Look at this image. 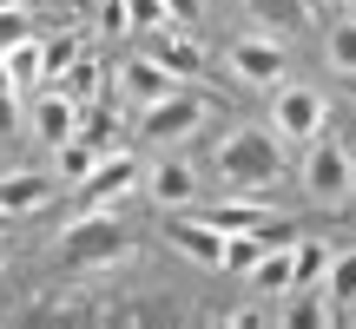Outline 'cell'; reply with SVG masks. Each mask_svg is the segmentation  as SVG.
<instances>
[{"label":"cell","mask_w":356,"mask_h":329,"mask_svg":"<svg viewBox=\"0 0 356 329\" xmlns=\"http://www.w3.org/2000/svg\"><path fill=\"white\" fill-rule=\"evenodd\" d=\"M113 86H119V99H132V106H152V99H165V92L178 86V73H172V66H159L152 53H132V60H119Z\"/></svg>","instance_id":"9c48e42d"},{"label":"cell","mask_w":356,"mask_h":329,"mask_svg":"<svg viewBox=\"0 0 356 329\" xmlns=\"http://www.w3.org/2000/svg\"><path fill=\"white\" fill-rule=\"evenodd\" d=\"M53 86H60V92H66V99H73V106H92V99H99V86H106V79H99V66H92L86 53H79V60L66 66V73L53 79Z\"/></svg>","instance_id":"7402d4cb"},{"label":"cell","mask_w":356,"mask_h":329,"mask_svg":"<svg viewBox=\"0 0 356 329\" xmlns=\"http://www.w3.org/2000/svg\"><path fill=\"white\" fill-rule=\"evenodd\" d=\"M343 310H330V296H310V290H291V303L277 310L284 329H330Z\"/></svg>","instance_id":"e0dca14e"},{"label":"cell","mask_w":356,"mask_h":329,"mask_svg":"<svg viewBox=\"0 0 356 329\" xmlns=\"http://www.w3.org/2000/svg\"><path fill=\"white\" fill-rule=\"evenodd\" d=\"M0 60H7L13 92H40V86H47V53H40V33H33V40H20V47H7Z\"/></svg>","instance_id":"9a60e30c"},{"label":"cell","mask_w":356,"mask_h":329,"mask_svg":"<svg viewBox=\"0 0 356 329\" xmlns=\"http://www.w3.org/2000/svg\"><path fill=\"white\" fill-rule=\"evenodd\" d=\"M218 178L231 191H270L284 178V139L270 126H231L218 139Z\"/></svg>","instance_id":"6da1fadb"},{"label":"cell","mask_w":356,"mask_h":329,"mask_svg":"<svg viewBox=\"0 0 356 329\" xmlns=\"http://www.w3.org/2000/svg\"><path fill=\"white\" fill-rule=\"evenodd\" d=\"M323 60H330L337 73L356 79V13H337V20H330V33H323Z\"/></svg>","instance_id":"ffe728a7"},{"label":"cell","mask_w":356,"mask_h":329,"mask_svg":"<svg viewBox=\"0 0 356 329\" xmlns=\"http://www.w3.org/2000/svg\"><path fill=\"white\" fill-rule=\"evenodd\" d=\"M0 270H7V251H0Z\"/></svg>","instance_id":"4dcf8cb0"},{"label":"cell","mask_w":356,"mask_h":329,"mask_svg":"<svg viewBox=\"0 0 356 329\" xmlns=\"http://www.w3.org/2000/svg\"><path fill=\"white\" fill-rule=\"evenodd\" d=\"M53 204V171H0V211L33 217Z\"/></svg>","instance_id":"7c38bea8"},{"label":"cell","mask_w":356,"mask_h":329,"mask_svg":"<svg viewBox=\"0 0 356 329\" xmlns=\"http://www.w3.org/2000/svg\"><path fill=\"white\" fill-rule=\"evenodd\" d=\"M330 244L323 237H291V290H310V283H323V270H330Z\"/></svg>","instance_id":"2e32d148"},{"label":"cell","mask_w":356,"mask_h":329,"mask_svg":"<svg viewBox=\"0 0 356 329\" xmlns=\"http://www.w3.org/2000/svg\"><path fill=\"white\" fill-rule=\"evenodd\" d=\"M304 198L317 204V211H350L356 204V152L343 139H330V132H317L304 152Z\"/></svg>","instance_id":"7a4b0ae2"},{"label":"cell","mask_w":356,"mask_h":329,"mask_svg":"<svg viewBox=\"0 0 356 329\" xmlns=\"http://www.w3.org/2000/svg\"><path fill=\"white\" fill-rule=\"evenodd\" d=\"M204 92H185V86H172L165 99H152V106H139V139L145 145H185L191 132L204 126Z\"/></svg>","instance_id":"277c9868"},{"label":"cell","mask_w":356,"mask_h":329,"mask_svg":"<svg viewBox=\"0 0 356 329\" xmlns=\"http://www.w3.org/2000/svg\"><path fill=\"white\" fill-rule=\"evenodd\" d=\"M225 66L244 79V86H284V40H270V33H244V40H231Z\"/></svg>","instance_id":"52a82bcc"},{"label":"cell","mask_w":356,"mask_h":329,"mask_svg":"<svg viewBox=\"0 0 356 329\" xmlns=\"http://www.w3.org/2000/svg\"><path fill=\"white\" fill-rule=\"evenodd\" d=\"M132 7V33H152V26H165V0H126Z\"/></svg>","instance_id":"4316f807"},{"label":"cell","mask_w":356,"mask_h":329,"mask_svg":"<svg viewBox=\"0 0 356 329\" xmlns=\"http://www.w3.org/2000/svg\"><path fill=\"white\" fill-rule=\"evenodd\" d=\"M99 158H106L99 145H92V139H79V132H73L66 145H53V178H66V185H86V171H92Z\"/></svg>","instance_id":"ac0fdd59"},{"label":"cell","mask_w":356,"mask_h":329,"mask_svg":"<svg viewBox=\"0 0 356 329\" xmlns=\"http://www.w3.org/2000/svg\"><path fill=\"white\" fill-rule=\"evenodd\" d=\"M60 257L73 270H106V264H126L132 257V237H126V224L113 211H79L60 230Z\"/></svg>","instance_id":"3957f363"},{"label":"cell","mask_w":356,"mask_h":329,"mask_svg":"<svg viewBox=\"0 0 356 329\" xmlns=\"http://www.w3.org/2000/svg\"><path fill=\"white\" fill-rule=\"evenodd\" d=\"M350 7H356V0H350Z\"/></svg>","instance_id":"1f68e13d"},{"label":"cell","mask_w":356,"mask_h":329,"mask_svg":"<svg viewBox=\"0 0 356 329\" xmlns=\"http://www.w3.org/2000/svg\"><path fill=\"white\" fill-rule=\"evenodd\" d=\"M99 33L106 40H126L132 33V7H126V0H99Z\"/></svg>","instance_id":"484cf974"},{"label":"cell","mask_w":356,"mask_h":329,"mask_svg":"<svg viewBox=\"0 0 356 329\" xmlns=\"http://www.w3.org/2000/svg\"><path fill=\"white\" fill-rule=\"evenodd\" d=\"M40 53H47V79H60L66 66L79 60V40L73 33H40Z\"/></svg>","instance_id":"d4e9b609"},{"label":"cell","mask_w":356,"mask_h":329,"mask_svg":"<svg viewBox=\"0 0 356 329\" xmlns=\"http://www.w3.org/2000/svg\"><path fill=\"white\" fill-rule=\"evenodd\" d=\"M244 13L264 33H304L310 26V0H244Z\"/></svg>","instance_id":"5bb4252c"},{"label":"cell","mask_w":356,"mask_h":329,"mask_svg":"<svg viewBox=\"0 0 356 329\" xmlns=\"http://www.w3.org/2000/svg\"><path fill=\"white\" fill-rule=\"evenodd\" d=\"M323 119H330V106H323L317 86H284L277 99H270V132H277L284 145H310L323 132Z\"/></svg>","instance_id":"5b68a950"},{"label":"cell","mask_w":356,"mask_h":329,"mask_svg":"<svg viewBox=\"0 0 356 329\" xmlns=\"http://www.w3.org/2000/svg\"><path fill=\"white\" fill-rule=\"evenodd\" d=\"M323 296H330V310H350L356 303V251L330 257V270H323Z\"/></svg>","instance_id":"603a6c76"},{"label":"cell","mask_w":356,"mask_h":329,"mask_svg":"<svg viewBox=\"0 0 356 329\" xmlns=\"http://www.w3.org/2000/svg\"><path fill=\"white\" fill-rule=\"evenodd\" d=\"M13 132H20V92H13V86H0V145H7Z\"/></svg>","instance_id":"83f0119b"},{"label":"cell","mask_w":356,"mask_h":329,"mask_svg":"<svg viewBox=\"0 0 356 329\" xmlns=\"http://www.w3.org/2000/svg\"><path fill=\"white\" fill-rule=\"evenodd\" d=\"M145 185V164L132 158V152H106L99 164L86 171V185H79V211H113L126 191H139Z\"/></svg>","instance_id":"8992f818"},{"label":"cell","mask_w":356,"mask_h":329,"mask_svg":"<svg viewBox=\"0 0 356 329\" xmlns=\"http://www.w3.org/2000/svg\"><path fill=\"white\" fill-rule=\"evenodd\" d=\"M145 40H152V47H145V53H152L159 66H172L178 79H198V73H204V47H198V40H191V26L165 20V26H152V33H145Z\"/></svg>","instance_id":"8fae6325"},{"label":"cell","mask_w":356,"mask_h":329,"mask_svg":"<svg viewBox=\"0 0 356 329\" xmlns=\"http://www.w3.org/2000/svg\"><path fill=\"white\" fill-rule=\"evenodd\" d=\"M172 251L185 257V264H204V270H225V230L211 224V217H172L165 224Z\"/></svg>","instance_id":"ba28073f"},{"label":"cell","mask_w":356,"mask_h":329,"mask_svg":"<svg viewBox=\"0 0 356 329\" xmlns=\"http://www.w3.org/2000/svg\"><path fill=\"white\" fill-rule=\"evenodd\" d=\"M40 26H33V13H26V0H0V53L7 47H20V40H33Z\"/></svg>","instance_id":"cb8c5ba5"},{"label":"cell","mask_w":356,"mask_h":329,"mask_svg":"<svg viewBox=\"0 0 356 329\" xmlns=\"http://www.w3.org/2000/svg\"><path fill=\"white\" fill-rule=\"evenodd\" d=\"M251 283L264 296H291V244H270V251L251 264Z\"/></svg>","instance_id":"d6986e66"},{"label":"cell","mask_w":356,"mask_h":329,"mask_svg":"<svg viewBox=\"0 0 356 329\" xmlns=\"http://www.w3.org/2000/svg\"><path fill=\"white\" fill-rule=\"evenodd\" d=\"M145 198L159 204V211H185L191 198H198V171H191L185 158H159V164H145Z\"/></svg>","instance_id":"30bf717a"},{"label":"cell","mask_w":356,"mask_h":329,"mask_svg":"<svg viewBox=\"0 0 356 329\" xmlns=\"http://www.w3.org/2000/svg\"><path fill=\"white\" fill-rule=\"evenodd\" d=\"M165 20H178V26H198V20H204V0H165Z\"/></svg>","instance_id":"f1b7e54d"},{"label":"cell","mask_w":356,"mask_h":329,"mask_svg":"<svg viewBox=\"0 0 356 329\" xmlns=\"http://www.w3.org/2000/svg\"><path fill=\"white\" fill-rule=\"evenodd\" d=\"M7 230H13V211H0V244H7Z\"/></svg>","instance_id":"f546056e"},{"label":"cell","mask_w":356,"mask_h":329,"mask_svg":"<svg viewBox=\"0 0 356 329\" xmlns=\"http://www.w3.org/2000/svg\"><path fill=\"white\" fill-rule=\"evenodd\" d=\"M204 217H211L218 230H264V224H270V211H264L257 198H231V204H211Z\"/></svg>","instance_id":"44dd1931"},{"label":"cell","mask_w":356,"mask_h":329,"mask_svg":"<svg viewBox=\"0 0 356 329\" xmlns=\"http://www.w3.org/2000/svg\"><path fill=\"white\" fill-rule=\"evenodd\" d=\"M33 132H40L47 145H66V139L79 132V106L66 99L60 86H53V92H40V99H33Z\"/></svg>","instance_id":"4fadbf2b"}]
</instances>
